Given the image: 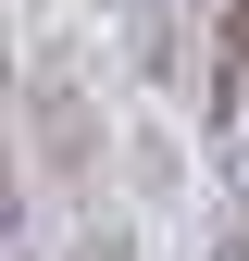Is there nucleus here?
Wrapping results in <instances>:
<instances>
[{
  "label": "nucleus",
  "mask_w": 249,
  "mask_h": 261,
  "mask_svg": "<svg viewBox=\"0 0 249 261\" xmlns=\"http://www.w3.org/2000/svg\"><path fill=\"white\" fill-rule=\"evenodd\" d=\"M212 162L249 199V0H225V38H212Z\"/></svg>",
  "instance_id": "f257e3e1"
},
{
  "label": "nucleus",
  "mask_w": 249,
  "mask_h": 261,
  "mask_svg": "<svg viewBox=\"0 0 249 261\" xmlns=\"http://www.w3.org/2000/svg\"><path fill=\"white\" fill-rule=\"evenodd\" d=\"M75 261H124V237H87V249H75Z\"/></svg>",
  "instance_id": "f03ea898"
},
{
  "label": "nucleus",
  "mask_w": 249,
  "mask_h": 261,
  "mask_svg": "<svg viewBox=\"0 0 249 261\" xmlns=\"http://www.w3.org/2000/svg\"><path fill=\"white\" fill-rule=\"evenodd\" d=\"M200 261H249V237H212V249H200Z\"/></svg>",
  "instance_id": "7ed1b4c3"
},
{
  "label": "nucleus",
  "mask_w": 249,
  "mask_h": 261,
  "mask_svg": "<svg viewBox=\"0 0 249 261\" xmlns=\"http://www.w3.org/2000/svg\"><path fill=\"white\" fill-rule=\"evenodd\" d=\"M0 261H13V187H0Z\"/></svg>",
  "instance_id": "20e7f679"
}]
</instances>
